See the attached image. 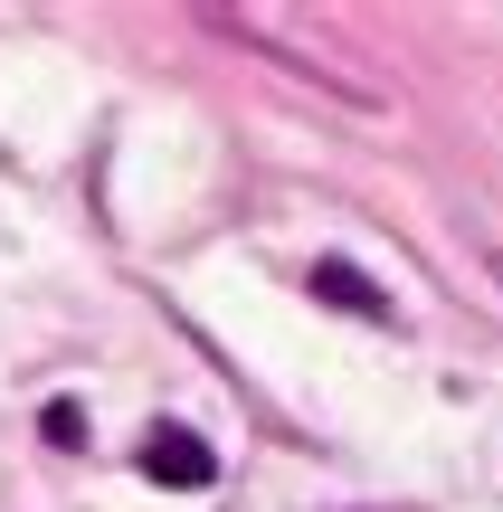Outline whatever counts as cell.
Wrapping results in <instances>:
<instances>
[{
  "label": "cell",
  "instance_id": "6da1fadb",
  "mask_svg": "<svg viewBox=\"0 0 503 512\" xmlns=\"http://www.w3.org/2000/svg\"><path fill=\"white\" fill-rule=\"evenodd\" d=\"M143 475L171 484V494H209V484H219V456H209V437H190V427H152L143 437Z\"/></svg>",
  "mask_w": 503,
  "mask_h": 512
},
{
  "label": "cell",
  "instance_id": "7a4b0ae2",
  "mask_svg": "<svg viewBox=\"0 0 503 512\" xmlns=\"http://www.w3.org/2000/svg\"><path fill=\"white\" fill-rule=\"evenodd\" d=\"M314 304H333V313H352V323H399V304H390V285H371V275L352 266V256H314Z\"/></svg>",
  "mask_w": 503,
  "mask_h": 512
},
{
  "label": "cell",
  "instance_id": "3957f363",
  "mask_svg": "<svg viewBox=\"0 0 503 512\" xmlns=\"http://www.w3.org/2000/svg\"><path fill=\"white\" fill-rule=\"evenodd\" d=\"M38 437H48V446H86V408H76V399H48V408H38Z\"/></svg>",
  "mask_w": 503,
  "mask_h": 512
},
{
  "label": "cell",
  "instance_id": "277c9868",
  "mask_svg": "<svg viewBox=\"0 0 503 512\" xmlns=\"http://www.w3.org/2000/svg\"><path fill=\"white\" fill-rule=\"evenodd\" d=\"M475 256H485V275H494V285H503V247H494V238H485V247H475Z\"/></svg>",
  "mask_w": 503,
  "mask_h": 512
}]
</instances>
